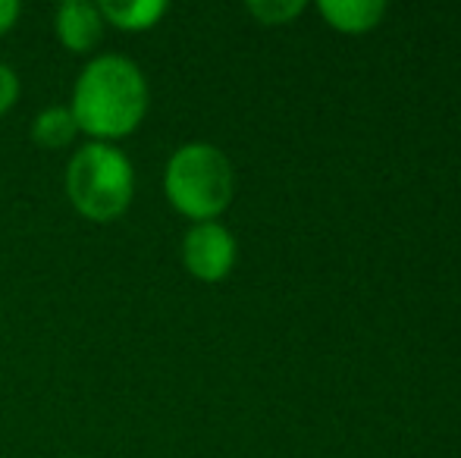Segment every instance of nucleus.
<instances>
[{
  "label": "nucleus",
  "instance_id": "nucleus-6",
  "mask_svg": "<svg viewBox=\"0 0 461 458\" xmlns=\"http://www.w3.org/2000/svg\"><path fill=\"white\" fill-rule=\"evenodd\" d=\"M101 16L120 31H148L167 16V0H101Z\"/></svg>",
  "mask_w": 461,
  "mask_h": 458
},
{
  "label": "nucleus",
  "instance_id": "nucleus-1",
  "mask_svg": "<svg viewBox=\"0 0 461 458\" xmlns=\"http://www.w3.org/2000/svg\"><path fill=\"white\" fill-rule=\"evenodd\" d=\"M151 104V88L139 63L120 54H101L79 73L73 85V113L79 132L92 141L126 139L141 126Z\"/></svg>",
  "mask_w": 461,
  "mask_h": 458
},
{
  "label": "nucleus",
  "instance_id": "nucleus-2",
  "mask_svg": "<svg viewBox=\"0 0 461 458\" xmlns=\"http://www.w3.org/2000/svg\"><path fill=\"white\" fill-rule=\"evenodd\" d=\"M164 192L167 202L188 220H217L236 192L230 157L211 141H188L167 160Z\"/></svg>",
  "mask_w": 461,
  "mask_h": 458
},
{
  "label": "nucleus",
  "instance_id": "nucleus-4",
  "mask_svg": "<svg viewBox=\"0 0 461 458\" xmlns=\"http://www.w3.org/2000/svg\"><path fill=\"white\" fill-rule=\"evenodd\" d=\"M183 264L201 283H220L236 264V238L217 220L194 223L183 236Z\"/></svg>",
  "mask_w": 461,
  "mask_h": 458
},
{
  "label": "nucleus",
  "instance_id": "nucleus-3",
  "mask_svg": "<svg viewBox=\"0 0 461 458\" xmlns=\"http://www.w3.org/2000/svg\"><path fill=\"white\" fill-rule=\"evenodd\" d=\"M135 195L132 160L110 141H88L67 164V198L95 223L116 220Z\"/></svg>",
  "mask_w": 461,
  "mask_h": 458
},
{
  "label": "nucleus",
  "instance_id": "nucleus-11",
  "mask_svg": "<svg viewBox=\"0 0 461 458\" xmlns=\"http://www.w3.org/2000/svg\"><path fill=\"white\" fill-rule=\"evenodd\" d=\"M19 13H23L19 0H0V35H6V31L16 25Z\"/></svg>",
  "mask_w": 461,
  "mask_h": 458
},
{
  "label": "nucleus",
  "instance_id": "nucleus-8",
  "mask_svg": "<svg viewBox=\"0 0 461 458\" xmlns=\"http://www.w3.org/2000/svg\"><path fill=\"white\" fill-rule=\"evenodd\" d=\"M76 135H79V126L69 107H44L32 122V141L44 151H63L73 145Z\"/></svg>",
  "mask_w": 461,
  "mask_h": 458
},
{
  "label": "nucleus",
  "instance_id": "nucleus-9",
  "mask_svg": "<svg viewBox=\"0 0 461 458\" xmlns=\"http://www.w3.org/2000/svg\"><path fill=\"white\" fill-rule=\"evenodd\" d=\"M304 10L302 0H255V4H249V13L255 19H261L264 25H283L289 22V19H295L298 13Z\"/></svg>",
  "mask_w": 461,
  "mask_h": 458
},
{
  "label": "nucleus",
  "instance_id": "nucleus-5",
  "mask_svg": "<svg viewBox=\"0 0 461 458\" xmlns=\"http://www.w3.org/2000/svg\"><path fill=\"white\" fill-rule=\"evenodd\" d=\"M104 29H107V22L101 16V6L92 0H63L57 6L54 31L69 54H92L101 44Z\"/></svg>",
  "mask_w": 461,
  "mask_h": 458
},
{
  "label": "nucleus",
  "instance_id": "nucleus-7",
  "mask_svg": "<svg viewBox=\"0 0 461 458\" xmlns=\"http://www.w3.org/2000/svg\"><path fill=\"white\" fill-rule=\"evenodd\" d=\"M321 13L339 31H370L386 13L380 0H321Z\"/></svg>",
  "mask_w": 461,
  "mask_h": 458
},
{
  "label": "nucleus",
  "instance_id": "nucleus-10",
  "mask_svg": "<svg viewBox=\"0 0 461 458\" xmlns=\"http://www.w3.org/2000/svg\"><path fill=\"white\" fill-rule=\"evenodd\" d=\"M19 92H23V85H19L16 69L0 60V116L6 111H13V104L19 101Z\"/></svg>",
  "mask_w": 461,
  "mask_h": 458
}]
</instances>
